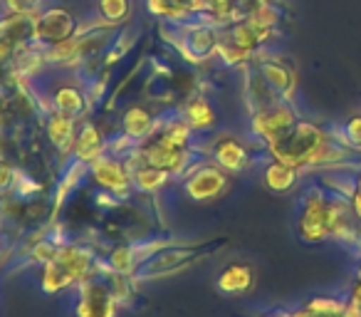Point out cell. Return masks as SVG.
<instances>
[{"instance_id": "obj_26", "label": "cell", "mask_w": 361, "mask_h": 317, "mask_svg": "<svg viewBox=\"0 0 361 317\" xmlns=\"http://www.w3.org/2000/svg\"><path fill=\"white\" fill-rule=\"evenodd\" d=\"M57 251H60V248H55V243H52V241H37L35 251H32V261L50 263L52 258L57 256Z\"/></svg>"}, {"instance_id": "obj_4", "label": "cell", "mask_w": 361, "mask_h": 317, "mask_svg": "<svg viewBox=\"0 0 361 317\" xmlns=\"http://www.w3.org/2000/svg\"><path fill=\"white\" fill-rule=\"evenodd\" d=\"M300 119V112L292 102H275L270 107H262V109L252 112V119H250V131L262 146L270 144V141L280 139L287 129L297 124Z\"/></svg>"}, {"instance_id": "obj_3", "label": "cell", "mask_w": 361, "mask_h": 317, "mask_svg": "<svg viewBox=\"0 0 361 317\" xmlns=\"http://www.w3.org/2000/svg\"><path fill=\"white\" fill-rule=\"evenodd\" d=\"M326 228H329V241L344 246L346 251H361V221L351 208L349 196L329 193V208H326Z\"/></svg>"}, {"instance_id": "obj_13", "label": "cell", "mask_w": 361, "mask_h": 317, "mask_svg": "<svg viewBox=\"0 0 361 317\" xmlns=\"http://www.w3.org/2000/svg\"><path fill=\"white\" fill-rule=\"evenodd\" d=\"M255 285V270L247 263H233L218 277V290L226 295H243Z\"/></svg>"}, {"instance_id": "obj_27", "label": "cell", "mask_w": 361, "mask_h": 317, "mask_svg": "<svg viewBox=\"0 0 361 317\" xmlns=\"http://www.w3.org/2000/svg\"><path fill=\"white\" fill-rule=\"evenodd\" d=\"M37 0H6V6L11 8L16 16H25V13H30L32 8H35Z\"/></svg>"}, {"instance_id": "obj_25", "label": "cell", "mask_w": 361, "mask_h": 317, "mask_svg": "<svg viewBox=\"0 0 361 317\" xmlns=\"http://www.w3.org/2000/svg\"><path fill=\"white\" fill-rule=\"evenodd\" d=\"M349 201H351V208H354V213L359 216V221H361V154H359V162H356L354 189H351V193H349Z\"/></svg>"}, {"instance_id": "obj_15", "label": "cell", "mask_w": 361, "mask_h": 317, "mask_svg": "<svg viewBox=\"0 0 361 317\" xmlns=\"http://www.w3.org/2000/svg\"><path fill=\"white\" fill-rule=\"evenodd\" d=\"M331 134H334L346 149L359 156L361 154V109L349 114L346 119H341L339 124H331Z\"/></svg>"}, {"instance_id": "obj_5", "label": "cell", "mask_w": 361, "mask_h": 317, "mask_svg": "<svg viewBox=\"0 0 361 317\" xmlns=\"http://www.w3.org/2000/svg\"><path fill=\"white\" fill-rule=\"evenodd\" d=\"M77 317H116V297L111 287L102 280H90L82 285Z\"/></svg>"}, {"instance_id": "obj_9", "label": "cell", "mask_w": 361, "mask_h": 317, "mask_svg": "<svg viewBox=\"0 0 361 317\" xmlns=\"http://www.w3.org/2000/svg\"><path fill=\"white\" fill-rule=\"evenodd\" d=\"M260 77L270 85V90L275 92L280 100L292 102L295 104L297 95V72L292 70L287 62L282 60H265L260 65Z\"/></svg>"}, {"instance_id": "obj_7", "label": "cell", "mask_w": 361, "mask_h": 317, "mask_svg": "<svg viewBox=\"0 0 361 317\" xmlns=\"http://www.w3.org/2000/svg\"><path fill=\"white\" fill-rule=\"evenodd\" d=\"M228 186V177L223 174L221 167H211L203 164L196 169V174L186 179V193L193 201H211L218 193H223Z\"/></svg>"}, {"instance_id": "obj_11", "label": "cell", "mask_w": 361, "mask_h": 317, "mask_svg": "<svg viewBox=\"0 0 361 317\" xmlns=\"http://www.w3.org/2000/svg\"><path fill=\"white\" fill-rule=\"evenodd\" d=\"M300 184H302L300 169H292L282 162H275V159H267L265 167H262V186L270 193L285 196V193L295 191Z\"/></svg>"}, {"instance_id": "obj_12", "label": "cell", "mask_w": 361, "mask_h": 317, "mask_svg": "<svg viewBox=\"0 0 361 317\" xmlns=\"http://www.w3.org/2000/svg\"><path fill=\"white\" fill-rule=\"evenodd\" d=\"M104 139H102L99 129L92 121H85L80 129V134L75 136V159L85 167H90L92 162H97L99 156H104Z\"/></svg>"}, {"instance_id": "obj_20", "label": "cell", "mask_w": 361, "mask_h": 317, "mask_svg": "<svg viewBox=\"0 0 361 317\" xmlns=\"http://www.w3.org/2000/svg\"><path fill=\"white\" fill-rule=\"evenodd\" d=\"M166 179H169V174H166L164 169L149 167V164H141L136 172H131V184H134L139 191H146V193L159 191L166 184Z\"/></svg>"}, {"instance_id": "obj_6", "label": "cell", "mask_w": 361, "mask_h": 317, "mask_svg": "<svg viewBox=\"0 0 361 317\" xmlns=\"http://www.w3.org/2000/svg\"><path fill=\"white\" fill-rule=\"evenodd\" d=\"M213 162L228 174H240L252 164V154L238 136H221L213 141Z\"/></svg>"}, {"instance_id": "obj_21", "label": "cell", "mask_w": 361, "mask_h": 317, "mask_svg": "<svg viewBox=\"0 0 361 317\" xmlns=\"http://www.w3.org/2000/svg\"><path fill=\"white\" fill-rule=\"evenodd\" d=\"M149 6L156 16L176 20V18H183L188 11H193V8H196V0H149ZM203 6H206V3H203Z\"/></svg>"}, {"instance_id": "obj_10", "label": "cell", "mask_w": 361, "mask_h": 317, "mask_svg": "<svg viewBox=\"0 0 361 317\" xmlns=\"http://www.w3.org/2000/svg\"><path fill=\"white\" fill-rule=\"evenodd\" d=\"M37 40L47 42V45H60V42L70 40L75 35V18L70 16L62 8H55V11H47L45 16L37 20Z\"/></svg>"}, {"instance_id": "obj_22", "label": "cell", "mask_w": 361, "mask_h": 317, "mask_svg": "<svg viewBox=\"0 0 361 317\" xmlns=\"http://www.w3.org/2000/svg\"><path fill=\"white\" fill-rule=\"evenodd\" d=\"M344 297L349 317H361V273H354V277L344 290Z\"/></svg>"}, {"instance_id": "obj_1", "label": "cell", "mask_w": 361, "mask_h": 317, "mask_svg": "<svg viewBox=\"0 0 361 317\" xmlns=\"http://www.w3.org/2000/svg\"><path fill=\"white\" fill-rule=\"evenodd\" d=\"M326 208H329V191L319 181H310L297 201V238L307 246H319L329 241L326 228Z\"/></svg>"}, {"instance_id": "obj_18", "label": "cell", "mask_w": 361, "mask_h": 317, "mask_svg": "<svg viewBox=\"0 0 361 317\" xmlns=\"http://www.w3.org/2000/svg\"><path fill=\"white\" fill-rule=\"evenodd\" d=\"M186 121L191 124V129H198V131H206L211 126H216V109L211 107L208 100H191L186 104Z\"/></svg>"}, {"instance_id": "obj_23", "label": "cell", "mask_w": 361, "mask_h": 317, "mask_svg": "<svg viewBox=\"0 0 361 317\" xmlns=\"http://www.w3.org/2000/svg\"><path fill=\"white\" fill-rule=\"evenodd\" d=\"M99 13L109 23H121L129 16V0H99Z\"/></svg>"}, {"instance_id": "obj_19", "label": "cell", "mask_w": 361, "mask_h": 317, "mask_svg": "<svg viewBox=\"0 0 361 317\" xmlns=\"http://www.w3.org/2000/svg\"><path fill=\"white\" fill-rule=\"evenodd\" d=\"M55 109L75 119V116H80L82 112L87 109V100H85V95L77 90V87L65 85V87H60V90L55 92Z\"/></svg>"}, {"instance_id": "obj_14", "label": "cell", "mask_w": 361, "mask_h": 317, "mask_svg": "<svg viewBox=\"0 0 361 317\" xmlns=\"http://www.w3.org/2000/svg\"><path fill=\"white\" fill-rule=\"evenodd\" d=\"M305 317H349L344 295H314L302 302Z\"/></svg>"}, {"instance_id": "obj_8", "label": "cell", "mask_w": 361, "mask_h": 317, "mask_svg": "<svg viewBox=\"0 0 361 317\" xmlns=\"http://www.w3.org/2000/svg\"><path fill=\"white\" fill-rule=\"evenodd\" d=\"M90 174L99 186L109 189V191L126 193L131 186V174L124 167V162L111 159V156H99L97 162L90 164Z\"/></svg>"}, {"instance_id": "obj_16", "label": "cell", "mask_w": 361, "mask_h": 317, "mask_svg": "<svg viewBox=\"0 0 361 317\" xmlns=\"http://www.w3.org/2000/svg\"><path fill=\"white\" fill-rule=\"evenodd\" d=\"M47 136H50L57 149H70V146H75V119L55 109V114L47 121Z\"/></svg>"}, {"instance_id": "obj_17", "label": "cell", "mask_w": 361, "mask_h": 317, "mask_svg": "<svg viewBox=\"0 0 361 317\" xmlns=\"http://www.w3.org/2000/svg\"><path fill=\"white\" fill-rule=\"evenodd\" d=\"M121 126H124V134L129 139H144L154 131V116L144 107H131L121 119Z\"/></svg>"}, {"instance_id": "obj_28", "label": "cell", "mask_w": 361, "mask_h": 317, "mask_svg": "<svg viewBox=\"0 0 361 317\" xmlns=\"http://www.w3.org/2000/svg\"><path fill=\"white\" fill-rule=\"evenodd\" d=\"M11 181H13V169H11V164L0 162V191H3L6 186H11Z\"/></svg>"}, {"instance_id": "obj_24", "label": "cell", "mask_w": 361, "mask_h": 317, "mask_svg": "<svg viewBox=\"0 0 361 317\" xmlns=\"http://www.w3.org/2000/svg\"><path fill=\"white\" fill-rule=\"evenodd\" d=\"M136 263V251L129 246H121L116 248L114 253H111V268H114L116 273H129L131 268H134Z\"/></svg>"}, {"instance_id": "obj_2", "label": "cell", "mask_w": 361, "mask_h": 317, "mask_svg": "<svg viewBox=\"0 0 361 317\" xmlns=\"http://www.w3.org/2000/svg\"><path fill=\"white\" fill-rule=\"evenodd\" d=\"M92 268V256L77 246H65L57 251V256L50 263H45L42 273V290L47 295L62 292L65 287L85 280Z\"/></svg>"}, {"instance_id": "obj_29", "label": "cell", "mask_w": 361, "mask_h": 317, "mask_svg": "<svg viewBox=\"0 0 361 317\" xmlns=\"http://www.w3.org/2000/svg\"><path fill=\"white\" fill-rule=\"evenodd\" d=\"M255 317H275V315H255Z\"/></svg>"}]
</instances>
